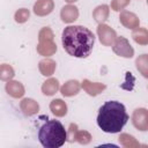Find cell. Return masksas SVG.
I'll return each instance as SVG.
<instances>
[{"mask_svg": "<svg viewBox=\"0 0 148 148\" xmlns=\"http://www.w3.org/2000/svg\"><path fill=\"white\" fill-rule=\"evenodd\" d=\"M61 42L64 50L69 56L87 58L94 49L95 36L91 30L83 25H68L62 31Z\"/></svg>", "mask_w": 148, "mask_h": 148, "instance_id": "obj_1", "label": "cell"}, {"mask_svg": "<svg viewBox=\"0 0 148 148\" xmlns=\"http://www.w3.org/2000/svg\"><path fill=\"white\" fill-rule=\"evenodd\" d=\"M128 118L123 103L108 101L98 110L97 125L105 133H119L126 125Z\"/></svg>", "mask_w": 148, "mask_h": 148, "instance_id": "obj_2", "label": "cell"}, {"mask_svg": "<svg viewBox=\"0 0 148 148\" xmlns=\"http://www.w3.org/2000/svg\"><path fill=\"white\" fill-rule=\"evenodd\" d=\"M38 139L45 148H59L66 142V130L59 120L51 119L39 128Z\"/></svg>", "mask_w": 148, "mask_h": 148, "instance_id": "obj_3", "label": "cell"}, {"mask_svg": "<svg viewBox=\"0 0 148 148\" xmlns=\"http://www.w3.org/2000/svg\"><path fill=\"white\" fill-rule=\"evenodd\" d=\"M37 53L47 58L57 52V44L54 43V34L50 27H44L38 32Z\"/></svg>", "mask_w": 148, "mask_h": 148, "instance_id": "obj_4", "label": "cell"}, {"mask_svg": "<svg viewBox=\"0 0 148 148\" xmlns=\"http://www.w3.org/2000/svg\"><path fill=\"white\" fill-rule=\"evenodd\" d=\"M112 46V51L123 58H132L134 56V49L132 47V45L130 44L128 39L123 37V36H117Z\"/></svg>", "mask_w": 148, "mask_h": 148, "instance_id": "obj_5", "label": "cell"}, {"mask_svg": "<svg viewBox=\"0 0 148 148\" xmlns=\"http://www.w3.org/2000/svg\"><path fill=\"white\" fill-rule=\"evenodd\" d=\"M97 36L99 42L104 45V46H111L117 37L116 31L108 24L105 23H99L97 27Z\"/></svg>", "mask_w": 148, "mask_h": 148, "instance_id": "obj_6", "label": "cell"}, {"mask_svg": "<svg viewBox=\"0 0 148 148\" xmlns=\"http://www.w3.org/2000/svg\"><path fill=\"white\" fill-rule=\"evenodd\" d=\"M132 123L133 126L141 131L146 132L148 130V111L145 108H138L133 111L132 114Z\"/></svg>", "mask_w": 148, "mask_h": 148, "instance_id": "obj_7", "label": "cell"}, {"mask_svg": "<svg viewBox=\"0 0 148 148\" xmlns=\"http://www.w3.org/2000/svg\"><path fill=\"white\" fill-rule=\"evenodd\" d=\"M119 22L127 29H135L140 25V20L139 17L130 12V10H121L120 12V15H119Z\"/></svg>", "mask_w": 148, "mask_h": 148, "instance_id": "obj_8", "label": "cell"}, {"mask_svg": "<svg viewBox=\"0 0 148 148\" xmlns=\"http://www.w3.org/2000/svg\"><path fill=\"white\" fill-rule=\"evenodd\" d=\"M54 9V1L53 0H37L34 3V13L37 16H46L51 14Z\"/></svg>", "mask_w": 148, "mask_h": 148, "instance_id": "obj_9", "label": "cell"}, {"mask_svg": "<svg viewBox=\"0 0 148 148\" xmlns=\"http://www.w3.org/2000/svg\"><path fill=\"white\" fill-rule=\"evenodd\" d=\"M5 90L13 98H21L25 94L24 86L20 81H16V80H13V79L7 81V83L5 86Z\"/></svg>", "mask_w": 148, "mask_h": 148, "instance_id": "obj_10", "label": "cell"}, {"mask_svg": "<svg viewBox=\"0 0 148 148\" xmlns=\"http://www.w3.org/2000/svg\"><path fill=\"white\" fill-rule=\"evenodd\" d=\"M79 17V8L72 3L64 6L60 10V18L65 23H72Z\"/></svg>", "mask_w": 148, "mask_h": 148, "instance_id": "obj_11", "label": "cell"}, {"mask_svg": "<svg viewBox=\"0 0 148 148\" xmlns=\"http://www.w3.org/2000/svg\"><path fill=\"white\" fill-rule=\"evenodd\" d=\"M81 88L89 95V96H97L99 95L102 91L105 90L106 86L105 83H101V82H91L88 79H84L81 82Z\"/></svg>", "mask_w": 148, "mask_h": 148, "instance_id": "obj_12", "label": "cell"}, {"mask_svg": "<svg viewBox=\"0 0 148 148\" xmlns=\"http://www.w3.org/2000/svg\"><path fill=\"white\" fill-rule=\"evenodd\" d=\"M20 109L25 117H31L39 111V104L34 98H23L20 102Z\"/></svg>", "mask_w": 148, "mask_h": 148, "instance_id": "obj_13", "label": "cell"}, {"mask_svg": "<svg viewBox=\"0 0 148 148\" xmlns=\"http://www.w3.org/2000/svg\"><path fill=\"white\" fill-rule=\"evenodd\" d=\"M80 89H81V83L77 80H68L59 88L61 95L65 97H72L77 95Z\"/></svg>", "mask_w": 148, "mask_h": 148, "instance_id": "obj_14", "label": "cell"}, {"mask_svg": "<svg viewBox=\"0 0 148 148\" xmlns=\"http://www.w3.org/2000/svg\"><path fill=\"white\" fill-rule=\"evenodd\" d=\"M57 64L53 59L50 58H44L38 62V69L43 76H51L54 74Z\"/></svg>", "mask_w": 148, "mask_h": 148, "instance_id": "obj_15", "label": "cell"}, {"mask_svg": "<svg viewBox=\"0 0 148 148\" xmlns=\"http://www.w3.org/2000/svg\"><path fill=\"white\" fill-rule=\"evenodd\" d=\"M59 88H60V86H59L58 79L50 77L45 82H43V84H42V92L45 96H53L56 92H58Z\"/></svg>", "mask_w": 148, "mask_h": 148, "instance_id": "obj_16", "label": "cell"}, {"mask_svg": "<svg viewBox=\"0 0 148 148\" xmlns=\"http://www.w3.org/2000/svg\"><path fill=\"white\" fill-rule=\"evenodd\" d=\"M50 110L56 117H64L67 113V104L61 98H56L50 103Z\"/></svg>", "mask_w": 148, "mask_h": 148, "instance_id": "obj_17", "label": "cell"}, {"mask_svg": "<svg viewBox=\"0 0 148 148\" xmlns=\"http://www.w3.org/2000/svg\"><path fill=\"white\" fill-rule=\"evenodd\" d=\"M110 15V7L108 5H99L92 10V17L94 20L99 24L104 23Z\"/></svg>", "mask_w": 148, "mask_h": 148, "instance_id": "obj_18", "label": "cell"}, {"mask_svg": "<svg viewBox=\"0 0 148 148\" xmlns=\"http://www.w3.org/2000/svg\"><path fill=\"white\" fill-rule=\"evenodd\" d=\"M133 40L139 45H147L148 44V31L145 27H138L132 31Z\"/></svg>", "mask_w": 148, "mask_h": 148, "instance_id": "obj_19", "label": "cell"}, {"mask_svg": "<svg viewBox=\"0 0 148 148\" xmlns=\"http://www.w3.org/2000/svg\"><path fill=\"white\" fill-rule=\"evenodd\" d=\"M118 141L125 148H139L141 146L139 143V141L133 135H131L128 133H121L118 138Z\"/></svg>", "mask_w": 148, "mask_h": 148, "instance_id": "obj_20", "label": "cell"}, {"mask_svg": "<svg viewBox=\"0 0 148 148\" xmlns=\"http://www.w3.org/2000/svg\"><path fill=\"white\" fill-rule=\"evenodd\" d=\"M135 67L143 77H148V56L141 54L135 60Z\"/></svg>", "mask_w": 148, "mask_h": 148, "instance_id": "obj_21", "label": "cell"}, {"mask_svg": "<svg viewBox=\"0 0 148 148\" xmlns=\"http://www.w3.org/2000/svg\"><path fill=\"white\" fill-rule=\"evenodd\" d=\"M15 76V71L9 64H1L0 65V80L1 81H9Z\"/></svg>", "mask_w": 148, "mask_h": 148, "instance_id": "obj_22", "label": "cell"}, {"mask_svg": "<svg viewBox=\"0 0 148 148\" xmlns=\"http://www.w3.org/2000/svg\"><path fill=\"white\" fill-rule=\"evenodd\" d=\"M91 134L88 131H76L75 136H74V142H79L80 145H88L91 142Z\"/></svg>", "mask_w": 148, "mask_h": 148, "instance_id": "obj_23", "label": "cell"}, {"mask_svg": "<svg viewBox=\"0 0 148 148\" xmlns=\"http://www.w3.org/2000/svg\"><path fill=\"white\" fill-rule=\"evenodd\" d=\"M30 17V10L28 8H20L14 14V20L16 23H24Z\"/></svg>", "mask_w": 148, "mask_h": 148, "instance_id": "obj_24", "label": "cell"}, {"mask_svg": "<svg viewBox=\"0 0 148 148\" xmlns=\"http://www.w3.org/2000/svg\"><path fill=\"white\" fill-rule=\"evenodd\" d=\"M131 0H111V9L114 12H120L124 10L125 7L130 5Z\"/></svg>", "mask_w": 148, "mask_h": 148, "instance_id": "obj_25", "label": "cell"}, {"mask_svg": "<svg viewBox=\"0 0 148 148\" xmlns=\"http://www.w3.org/2000/svg\"><path fill=\"white\" fill-rule=\"evenodd\" d=\"M77 131V125L76 124H71L68 127V131H66V141L68 142H74V136Z\"/></svg>", "mask_w": 148, "mask_h": 148, "instance_id": "obj_26", "label": "cell"}, {"mask_svg": "<svg viewBox=\"0 0 148 148\" xmlns=\"http://www.w3.org/2000/svg\"><path fill=\"white\" fill-rule=\"evenodd\" d=\"M67 3H74V2H76V1H79V0H65Z\"/></svg>", "mask_w": 148, "mask_h": 148, "instance_id": "obj_27", "label": "cell"}]
</instances>
